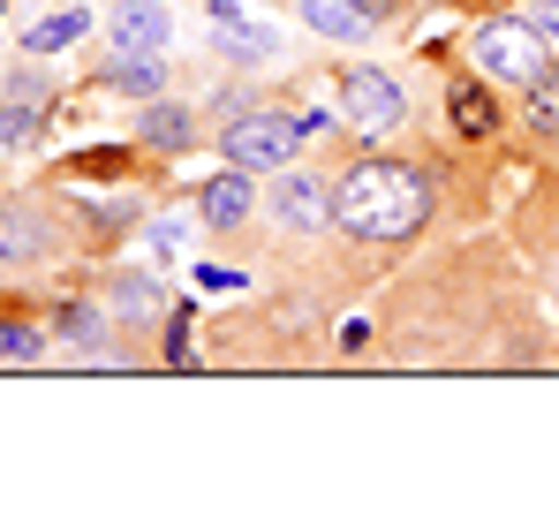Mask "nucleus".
Wrapping results in <instances>:
<instances>
[{
	"label": "nucleus",
	"instance_id": "nucleus-5",
	"mask_svg": "<svg viewBox=\"0 0 559 529\" xmlns=\"http://www.w3.org/2000/svg\"><path fill=\"white\" fill-rule=\"evenodd\" d=\"M265 212H273L287 235H318V227H333V189L318 175H287V167H273V189H265Z\"/></svg>",
	"mask_w": 559,
	"mask_h": 529
},
{
	"label": "nucleus",
	"instance_id": "nucleus-22",
	"mask_svg": "<svg viewBox=\"0 0 559 529\" xmlns=\"http://www.w3.org/2000/svg\"><path fill=\"white\" fill-rule=\"evenodd\" d=\"M530 23H537L545 38H559V0H530Z\"/></svg>",
	"mask_w": 559,
	"mask_h": 529
},
{
	"label": "nucleus",
	"instance_id": "nucleus-21",
	"mask_svg": "<svg viewBox=\"0 0 559 529\" xmlns=\"http://www.w3.org/2000/svg\"><path fill=\"white\" fill-rule=\"evenodd\" d=\"M175 243H182V220H152V250L175 258Z\"/></svg>",
	"mask_w": 559,
	"mask_h": 529
},
{
	"label": "nucleus",
	"instance_id": "nucleus-20",
	"mask_svg": "<svg viewBox=\"0 0 559 529\" xmlns=\"http://www.w3.org/2000/svg\"><path fill=\"white\" fill-rule=\"evenodd\" d=\"M69 175L76 181H114V175H129V152H76Z\"/></svg>",
	"mask_w": 559,
	"mask_h": 529
},
{
	"label": "nucleus",
	"instance_id": "nucleus-3",
	"mask_svg": "<svg viewBox=\"0 0 559 529\" xmlns=\"http://www.w3.org/2000/svg\"><path fill=\"white\" fill-rule=\"evenodd\" d=\"M302 144H310V137H302V114H287V106H242V114L219 129V160H227V167H250V175L295 167Z\"/></svg>",
	"mask_w": 559,
	"mask_h": 529
},
{
	"label": "nucleus",
	"instance_id": "nucleus-14",
	"mask_svg": "<svg viewBox=\"0 0 559 529\" xmlns=\"http://www.w3.org/2000/svg\"><path fill=\"white\" fill-rule=\"evenodd\" d=\"M84 31H92V15H84V8H61V15H46V23H31V31H23V54H31V61H46V54L76 46Z\"/></svg>",
	"mask_w": 559,
	"mask_h": 529
},
{
	"label": "nucleus",
	"instance_id": "nucleus-15",
	"mask_svg": "<svg viewBox=\"0 0 559 529\" xmlns=\"http://www.w3.org/2000/svg\"><path fill=\"white\" fill-rule=\"evenodd\" d=\"M159 310V287L144 280V272H114V287H106V318H152Z\"/></svg>",
	"mask_w": 559,
	"mask_h": 529
},
{
	"label": "nucleus",
	"instance_id": "nucleus-17",
	"mask_svg": "<svg viewBox=\"0 0 559 529\" xmlns=\"http://www.w3.org/2000/svg\"><path fill=\"white\" fill-rule=\"evenodd\" d=\"M46 129V114L31 106V98H15V106H0V152H15V144H31Z\"/></svg>",
	"mask_w": 559,
	"mask_h": 529
},
{
	"label": "nucleus",
	"instance_id": "nucleus-6",
	"mask_svg": "<svg viewBox=\"0 0 559 529\" xmlns=\"http://www.w3.org/2000/svg\"><path fill=\"white\" fill-rule=\"evenodd\" d=\"M106 38H114V54H167L175 46V8L167 0H114Z\"/></svg>",
	"mask_w": 559,
	"mask_h": 529
},
{
	"label": "nucleus",
	"instance_id": "nucleus-9",
	"mask_svg": "<svg viewBox=\"0 0 559 529\" xmlns=\"http://www.w3.org/2000/svg\"><path fill=\"white\" fill-rule=\"evenodd\" d=\"M53 250V220L38 204H0V264H38Z\"/></svg>",
	"mask_w": 559,
	"mask_h": 529
},
{
	"label": "nucleus",
	"instance_id": "nucleus-12",
	"mask_svg": "<svg viewBox=\"0 0 559 529\" xmlns=\"http://www.w3.org/2000/svg\"><path fill=\"white\" fill-rule=\"evenodd\" d=\"M447 114L462 137H491L499 129V98H491V77H454L447 84Z\"/></svg>",
	"mask_w": 559,
	"mask_h": 529
},
{
	"label": "nucleus",
	"instance_id": "nucleus-2",
	"mask_svg": "<svg viewBox=\"0 0 559 529\" xmlns=\"http://www.w3.org/2000/svg\"><path fill=\"white\" fill-rule=\"evenodd\" d=\"M468 61H476V77H491V84L530 91L552 69V38H545L530 15H491V23L468 31Z\"/></svg>",
	"mask_w": 559,
	"mask_h": 529
},
{
	"label": "nucleus",
	"instance_id": "nucleus-25",
	"mask_svg": "<svg viewBox=\"0 0 559 529\" xmlns=\"http://www.w3.org/2000/svg\"><path fill=\"white\" fill-rule=\"evenodd\" d=\"M0 15H8V0H0Z\"/></svg>",
	"mask_w": 559,
	"mask_h": 529
},
{
	"label": "nucleus",
	"instance_id": "nucleus-7",
	"mask_svg": "<svg viewBox=\"0 0 559 529\" xmlns=\"http://www.w3.org/2000/svg\"><path fill=\"white\" fill-rule=\"evenodd\" d=\"M212 54L235 61V69H265V61L280 54V38L265 31V23H250L235 0H212Z\"/></svg>",
	"mask_w": 559,
	"mask_h": 529
},
{
	"label": "nucleus",
	"instance_id": "nucleus-1",
	"mask_svg": "<svg viewBox=\"0 0 559 529\" xmlns=\"http://www.w3.org/2000/svg\"><path fill=\"white\" fill-rule=\"evenodd\" d=\"M439 189L416 160H356L333 175V227L356 243H416L431 227Z\"/></svg>",
	"mask_w": 559,
	"mask_h": 529
},
{
	"label": "nucleus",
	"instance_id": "nucleus-4",
	"mask_svg": "<svg viewBox=\"0 0 559 529\" xmlns=\"http://www.w3.org/2000/svg\"><path fill=\"white\" fill-rule=\"evenodd\" d=\"M341 121L356 137H393L408 121V91L393 84L385 69H341Z\"/></svg>",
	"mask_w": 559,
	"mask_h": 529
},
{
	"label": "nucleus",
	"instance_id": "nucleus-13",
	"mask_svg": "<svg viewBox=\"0 0 559 529\" xmlns=\"http://www.w3.org/2000/svg\"><path fill=\"white\" fill-rule=\"evenodd\" d=\"M98 84L129 91V98H159L167 91V54H114V61H98Z\"/></svg>",
	"mask_w": 559,
	"mask_h": 529
},
{
	"label": "nucleus",
	"instance_id": "nucleus-10",
	"mask_svg": "<svg viewBox=\"0 0 559 529\" xmlns=\"http://www.w3.org/2000/svg\"><path fill=\"white\" fill-rule=\"evenodd\" d=\"M136 137L152 144V152H189L197 144V106H182V98H144V114H136Z\"/></svg>",
	"mask_w": 559,
	"mask_h": 529
},
{
	"label": "nucleus",
	"instance_id": "nucleus-8",
	"mask_svg": "<svg viewBox=\"0 0 559 529\" xmlns=\"http://www.w3.org/2000/svg\"><path fill=\"white\" fill-rule=\"evenodd\" d=\"M197 212H204V227H212V235H235V227L258 212L250 167H227V175H212V181H204V197H197Z\"/></svg>",
	"mask_w": 559,
	"mask_h": 529
},
{
	"label": "nucleus",
	"instance_id": "nucleus-19",
	"mask_svg": "<svg viewBox=\"0 0 559 529\" xmlns=\"http://www.w3.org/2000/svg\"><path fill=\"white\" fill-rule=\"evenodd\" d=\"M38 355H46V333H38V326L0 318V363H38Z\"/></svg>",
	"mask_w": 559,
	"mask_h": 529
},
{
	"label": "nucleus",
	"instance_id": "nucleus-24",
	"mask_svg": "<svg viewBox=\"0 0 559 529\" xmlns=\"http://www.w3.org/2000/svg\"><path fill=\"white\" fill-rule=\"evenodd\" d=\"M356 8H371L378 23H385V15H393V8H401V0H356Z\"/></svg>",
	"mask_w": 559,
	"mask_h": 529
},
{
	"label": "nucleus",
	"instance_id": "nucleus-18",
	"mask_svg": "<svg viewBox=\"0 0 559 529\" xmlns=\"http://www.w3.org/2000/svg\"><path fill=\"white\" fill-rule=\"evenodd\" d=\"M69 341H84V349H106V318H98L92 303H61V318H53Z\"/></svg>",
	"mask_w": 559,
	"mask_h": 529
},
{
	"label": "nucleus",
	"instance_id": "nucleus-26",
	"mask_svg": "<svg viewBox=\"0 0 559 529\" xmlns=\"http://www.w3.org/2000/svg\"><path fill=\"white\" fill-rule=\"evenodd\" d=\"M61 8H76V0H61Z\"/></svg>",
	"mask_w": 559,
	"mask_h": 529
},
{
	"label": "nucleus",
	"instance_id": "nucleus-16",
	"mask_svg": "<svg viewBox=\"0 0 559 529\" xmlns=\"http://www.w3.org/2000/svg\"><path fill=\"white\" fill-rule=\"evenodd\" d=\"M522 121L537 129V137H559V61L537 77V84L522 91Z\"/></svg>",
	"mask_w": 559,
	"mask_h": 529
},
{
	"label": "nucleus",
	"instance_id": "nucleus-23",
	"mask_svg": "<svg viewBox=\"0 0 559 529\" xmlns=\"http://www.w3.org/2000/svg\"><path fill=\"white\" fill-rule=\"evenodd\" d=\"M182 349H189V318H182V310H175V326H167V355L182 363Z\"/></svg>",
	"mask_w": 559,
	"mask_h": 529
},
{
	"label": "nucleus",
	"instance_id": "nucleus-11",
	"mask_svg": "<svg viewBox=\"0 0 559 529\" xmlns=\"http://www.w3.org/2000/svg\"><path fill=\"white\" fill-rule=\"evenodd\" d=\"M295 15L318 31V38H333V46H364L378 31L371 8H356V0H295Z\"/></svg>",
	"mask_w": 559,
	"mask_h": 529
}]
</instances>
